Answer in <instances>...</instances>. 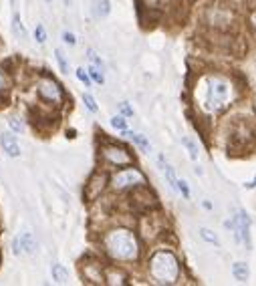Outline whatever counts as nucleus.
<instances>
[{
  "mask_svg": "<svg viewBox=\"0 0 256 286\" xmlns=\"http://www.w3.org/2000/svg\"><path fill=\"white\" fill-rule=\"evenodd\" d=\"M101 244L107 256L115 262H133L139 256V242L137 236L127 228H113L105 232L101 238Z\"/></svg>",
  "mask_w": 256,
  "mask_h": 286,
  "instance_id": "f257e3e1",
  "label": "nucleus"
},
{
  "mask_svg": "<svg viewBox=\"0 0 256 286\" xmlns=\"http://www.w3.org/2000/svg\"><path fill=\"white\" fill-rule=\"evenodd\" d=\"M149 274L158 284H174V282H178V278H180L178 258L172 252H168V250L156 252L151 256V260H149Z\"/></svg>",
  "mask_w": 256,
  "mask_h": 286,
  "instance_id": "f03ea898",
  "label": "nucleus"
},
{
  "mask_svg": "<svg viewBox=\"0 0 256 286\" xmlns=\"http://www.w3.org/2000/svg\"><path fill=\"white\" fill-rule=\"evenodd\" d=\"M232 97V87L226 79H208L206 81V97H204V107L208 111H220L228 105Z\"/></svg>",
  "mask_w": 256,
  "mask_h": 286,
  "instance_id": "7ed1b4c3",
  "label": "nucleus"
},
{
  "mask_svg": "<svg viewBox=\"0 0 256 286\" xmlns=\"http://www.w3.org/2000/svg\"><path fill=\"white\" fill-rule=\"evenodd\" d=\"M147 179L145 175L135 169V167H125V169H119L111 175L109 179V185L111 189H115V192H125V189H135L139 185H145Z\"/></svg>",
  "mask_w": 256,
  "mask_h": 286,
  "instance_id": "20e7f679",
  "label": "nucleus"
},
{
  "mask_svg": "<svg viewBox=\"0 0 256 286\" xmlns=\"http://www.w3.org/2000/svg\"><path fill=\"white\" fill-rule=\"evenodd\" d=\"M36 91H38V97L50 105H61L65 99V93L61 89V85L53 77H40L36 81Z\"/></svg>",
  "mask_w": 256,
  "mask_h": 286,
  "instance_id": "39448f33",
  "label": "nucleus"
},
{
  "mask_svg": "<svg viewBox=\"0 0 256 286\" xmlns=\"http://www.w3.org/2000/svg\"><path fill=\"white\" fill-rule=\"evenodd\" d=\"M101 157H103L105 163H109L113 167L133 165V155L123 145H117V143H105V145L101 147Z\"/></svg>",
  "mask_w": 256,
  "mask_h": 286,
  "instance_id": "423d86ee",
  "label": "nucleus"
},
{
  "mask_svg": "<svg viewBox=\"0 0 256 286\" xmlns=\"http://www.w3.org/2000/svg\"><path fill=\"white\" fill-rule=\"evenodd\" d=\"M12 246H14V254H34L36 248H38L34 236L30 232H24L18 238H14V244Z\"/></svg>",
  "mask_w": 256,
  "mask_h": 286,
  "instance_id": "0eeeda50",
  "label": "nucleus"
},
{
  "mask_svg": "<svg viewBox=\"0 0 256 286\" xmlns=\"http://www.w3.org/2000/svg\"><path fill=\"white\" fill-rule=\"evenodd\" d=\"M103 189H105V175L97 171V173L91 175L89 183L85 185V196H87L89 200H95V198L101 196V192H103Z\"/></svg>",
  "mask_w": 256,
  "mask_h": 286,
  "instance_id": "6e6552de",
  "label": "nucleus"
},
{
  "mask_svg": "<svg viewBox=\"0 0 256 286\" xmlns=\"http://www.w3.org/2000/svg\"><path fill=\"white\" fill-rule=\"evenodd\" d=\"M0 145H2V149H4V153L8 157H20V153H22L18 141H16V137L12 133H2V135H0Z\"/></svg>",
  "mask_w": 256,
  "mask_h": 286,
  "instance_id": "1a4fd4ad",
  "label": "nucleus"
},
{
  "mask_svg": "<svg viewBox=\"0 0 256 286\" xmlns=\"http://www.w3.org/2000/svg\"><path fill=\"white\" fill-rule=\"evenodd\" d=\"M83 276L91 284H105V272L101 268V264H85Z\"/></svg>",
  "mask_w": 256,
  "mask_h": 286,
  "instance_id": "9d476101",
  "label": "nucleus"
},
{
  "mask_svg": "<svg viewBox=\"0 0 256 286\" xmlns=\"http://www.w3.org/2000/svg\"><path fill=\"white\" fill-rule=\"evenodd\" d=\"M50 276H53V280L57 284H67L69 282V270L59 262H55L53 266H50Z\"/></svg>",
  "mask_w": 256,
  "mask_h": 286,
  "instance_id": "9b49d317",
  "label": "nucleus"
},
{
  "mask_svg": "<svg viewBox=\"0 0 256 286\" xmlns=\"http://www.w3.org/2000/svg\"><path fill=\"white\" fill-rule=\"evenodd\" d=\"M160 167H162V171H164V175H166V179H168V183L174 187V189H178V177H176V171H174V167L164 159V157H160Z\"/></svg>",
  "mask_w": 256,
  "mask_h": 286,
  "instance_id": "f8f14e48",
  "label": "nucleus"
},
{
  "mask_svg": "<svg viewBox=\"0 0 256 286\" xmlns=\"http://www.w3.org/2000/svg\"><path fill=\"white\" fill-rule=\"evenodd\" d=\"M232 276L240 282H246L248 276H250V270H248V264L246 262H234L232 264Z\"/></svg>",
  "mask_w": 256,
  "mask_h": 286,
  "instance_id": "ddd939ff",
  "label": "nucleus"
},
{
  "mask_svg": "<svg viewBox=\"0 0 256 286\" xmlns=\"http://www.w3.org/2000/svg\"><path fill=\"white\" fill-rule=\"evenodd\" d=\"M133 143H135V145L141 149V151H147L149 153V149H151V145H149V141L145 139V135H141V133H133V131H123Z\"/></svg>",
  "mask_w": 256,
  "mask_h": 286,
  "instance_id": "4468645a",
  "label": "nucleus"
},
{
  "mask_svg": "<svg viewBox=\"0 0 256 286\" xmlns=\"http://www.w3.org/2000/svg\"><path fill=\"white\" fill-rule=\"evenodd\" d=\"M105 282L107 284H123L125 282V274L121 270H115V268H109L105 272Z\"/></svg>",
  "mask_w": 256,
  "mask_h": 286,
  "instance_id": "2eb2a0df",
  "label": "nucleus"
},
{
  "mask_svg": "<svg viewBox=\"0 0 256 286\" xmlns=\"http://www.w3.org/2000/svg\"><path fill=\"white\" fill-rule=\"evenodd\" d=\"M12 32H14L16 38H26V30H24V24H22L18 12L12 14Z\"/></svg>",
  "mask_w": 256,
  "mask_h": 286,
  "instance_id": "dca6fc26",
  "label": "nucleus"
},
{
  "mask_svg": "<svg viewBox=\"0 0 256 286\" xmlns=\"http://www.w3.org/2000/svg\"><path fill=\"white\" fill-rule=\"evenodd\" d=\"M200 236H202V238H204V240H206V242L214 244V246H218V244H220L218 236H216L212 230H208V228H200Z\"/></svg>",
  "mask_w": 256,
  "mask_h": 286,
  "instance_id": "f3484780",
  "label": "nucleus"
},
{
  "mask_svg": "<svg viewBox=\"0 0 256 286\" xmlns=\"http://www.w3.org/2000/svg\"><path fill=\"white\" fill-rule=\"evenodd\" d=\"M87 71H89V75H91V79H93L95 83L103 85V81H105V77H103V71H101V69H97V67H93V65H89V67H87Z\"/></svg>",
  "mask_w": 256,
  "mask_h": 286,
  "instance_id": "a211bd4d",
  "label": "nucleus"
},
{
  "mask_svg": "<svg viewBox=\"0 0 256 286\" xmlns=\"http://www.w3.org/2000/svg\"><path fill=\"white\" fill-rule=\"evenodd\" d=\"M87 59H89V65H93V67H97V69L103 71V61H101V57H99L93 49L87 51Z\"/></svg>",
  "mask_w": 256,
  "mask_h": 286,
  "instance_id": "6ab92c4d",
  "label": "nucleus"
},
{
  "mask_svg": "<svg viewBox=\"0 0 256 286\" xmlns=\"http://www.w3.org/2000/svg\"><path fill=\"white\" fill-rule=\"evenodd\" d=\"M111 125L115 129H119V131H127V119H125V115H113L111 117Z\"/></svg>",
  "mask_w": 256,
  "mask_h": 286,
  "instance_id": "aec40b11",
  "label": "nucleus"
},
{
  "mask_svg": "<svg viewBox=\"0 0 256 286\" xmlns=\"http://www.w3.org/2000/svg\"><path fill=\"white\" fill-rule=\"evenodd\" d=\"M182 143H184L186 149H188V155L196 161V159H198V147L194 145V141H192V139H188V137H184V139H182Z\"/></svg>",
  "mask_w": 256,
  "mask_h": 286,
  "instance_id": "412c9836",
  "label": "nucleus"
},
{
  "mask_svg": "<svg viewBox=\"0 0 256 286\" xmlns=\"http://www.w3.org/2000/svg\"><path fill=\"white\" fill-rule=\"evenodd\" d=\"M77 79L85 85V87H91L93 85V79H91V75H89V71H85L83 67L81 69H77Z\"/></svg>",
  "mask_w": 256,
  "mask_h": 286,
  "instance_id": "4be33fe9",
  "label": "nucleus"
},
{
  "mask_svg": "<svg viewBox=\"0 0 256 286\" xmlns=\"http://www.w3.org/2000/svg\"><path fill=\"white\" fill-rule=\"evenodd\" d=\"M83 103L87 105V109H89L91 113H97V109H99V107H97V101L93 99V95L85 93V95H83Z\"/></svg>",
  "mask_w": 256,
  "mask_h": 286,
  "instance_id": "5701e85b",
  "label": "nucleus"
},
{
  "mask_svg": "<svg viewBox=\"0 0 256 286\" xmlns=\"http://www.w3.org/2000/svg\"><path fill=\"white\" fill-rule=\"evenodd\" d=\"M34 38H36L38 44H44V42H46V30H44L42 24H36V28H34Z\"/></svg>",
  "mask_w": 256,
  "mask_h": 286,
  "instance_id": "b1692460",
  "label": "nucleus"
},
{
  "mask_svg": "<svg viewBox=\"0 0 256 286\" xmlns=\"http://www.w3.org/2000/svg\"><path fill=\"white\" fill-rule=\"evenodd\" d=\"M55 57H57V63H59V67H61V71H63V73H69V63H67V59H65V55H63V53H61L59 49L55 51Z\"/></svg>",
  "mask_w": 256,
  "mask_h": 286,
  "instance_id": "393cba45",
  "label": "nucleus"
},
{
  "mask_svg": "<svg viewBox=\"0 0 256 286\" xmlns=\"http://www.w3.org/2000/svg\"><path fill=\"white\" fill-rule=\"evenodd\" d=\"M8 123H10V127H12V131H16V133H22V131H24V123H22L18 117H10Z\"/></svg>",
  "mask_w": 256,
  "mask_h": 286,
  "instance_id": "a878e982",
  "label": "nucleus"
},
{
  "mask_svg": "<svg viewBox=\"0 0 256 286\" xmlns=\"http://www.w3.org/2000/svg\"><path fill=\"white\" fill-rule=\"evenodd\" d=\"M8 87H10V79H8V75H6L2 69H0V93L6 91Z\"/></svg>",
  "mask_w": 256,
  "mask_h": 286,
  "instance_id": "bb28decb",
  "label": "nucleus"
},
{
  "mask_svg": "<svg viewBox=\"0 0 256 286\" xmlns=\"http://www.w3.org/2000/svg\"><path fill=\"white\" fill-rule=\"evenodd\" d=\"M178 189L182 192V196H184L186 200H190V187H188V183H186L184 179H178Z\"/></svg>",
  "mask_w": 256,
  "mask_h": 286,
  "instance_id": "cd10ccee",
  "label": "nucleus"
},
{
  "mask_svg": "<svg viewBox=\"0 0 256 286\" xmlns=\"http://www.w3.org/2000/svg\"><path fill=\"white\" fill-rule=\"evenodd\" d=\"M109 10H111L109 0H101V2H99V14H101V16H107Z\"/></svg>",
  "mask_w": 256,
  "mask_h": 286,
  "instance_id": "c85d7f7f",
  "label": "nucleus"
},
{
  "mask_svg": "<svg viewBox=\"0 0 256 286\" xmlns=\"http://www.w3.org/2000/svg\"><path fill=\"white\" fill-rule=\"evenodd\" d=\"M63 40H65L67 44H71V46H75V44H77L75 34H73V32H69V30H65V32H63Z\"/></svg>",
  "mask_w": 256,
  "mask_h": 286,
  "instance_id": "c756f323",
  "label": "nucleus"
},
{
  "mask_svg": "<svg viewBox=\"0 0 256 286\" xmlns=\"http://www.w3.org/2000/svg\"><path fill=\"white\" fill-rule=\"evenodd\" d=\"M119 109H121V113L125 115V117H131L133 115V109L127 105V101H123V103H119Z\"/></svg>",
  "mask_w": 256,
  "mask_h": 286,
  "instance_id": "7c9ffc66",
  "label": "nucleus"
},
{
  "mask_svg": "<svg viewBox=\"0 0 256 286\" xmlns=\"http://www.w3.org/2000/svg\"><path fill=\"white\" fill-rule=\"evenodd\" d=\"M244 187H246V189H252V187H256V177H254L252 181H248V183H244Z\"/></svg>",
  "mask_w": 256,
  "mask_h": 286,
  "instance_id": "2f4dec72",
  "label": "nucleus"
},
{
  "mask_svg": "<svg viewBox=\"0 0 256 286\" xmlns=\"http://www.w3.org/2000/svg\"><path fill=\"white\" fill-rule=\"evenodd\" d=\"M63 4H65V6H71V4H73V0H63Z\"/></svg>",
  "mask_w": 256,
  "mask_h": 286,
  "instance_id": "473e14b6",
  "label": "nucleus"
},
{
  "mask_svg": "<svg viewBox=\"0 0 256 286\" xmlns=\"http://www.w3.org/2000/svg\"><path fill=\"white\" fill-rule=\"evenodd\" d=\"M250 20H252V26L256 28V14H252V18H250Z\"/></svg>",
  "mask_w": 256,
  "mask_h": 286,
  "instance_id": "72a5a7b5",
  "label": "nucleus"
},
{
  "mask_svg": "<svg viewBox=\"0 0 256 286\" xmlns=\"http://www.w3.org/2000/svg\"><path fill=\"white\" fill-rule=\"evenodd\" d=\"M46 2H48V4H50V2H53V0H46Z\"/></svg>",
  "mask_w": 256,
  "mask_h": 286,
  "instance_id": "f704fd0d",
  "label": "nucleus"
},
{
  "mask_svg": "<svg viewBox=\"0 0 256 286\" xmlns=\"http://www.w3.org/2000/svg\"><path fill=\"white\" fill-rule=\"evenodd\" d=\"M10 2H12V4H14V0H10Z\"/></svg>",
  "mask_w": 256,
  "mask_h": 286,
  "instance_id": "c9c22d12",
  "label": "nucleus"
},
{
  "mask_svg": "<svg viewBox=\"0 0 256 286\" xmlns=\"http://www.w3.org/2000/svg\"><path fill=\"white\" fill-rule=\"evenodd\" d=\"M0 49H2V46H0Z\"/></svg>",
  "mask_w": 256,
  "mask_h": 286,
  "instance_id": "e433bc0d",
  "label": "nucleus"
}]
</instances>
